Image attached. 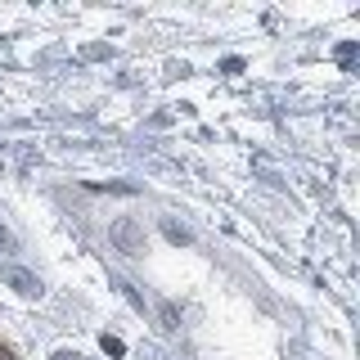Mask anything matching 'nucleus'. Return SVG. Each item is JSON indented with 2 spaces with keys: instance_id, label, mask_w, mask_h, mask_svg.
<instances>
[{
  "instance_id": "1",
  "label": "nucleus",
  "mask_w": 360,
  "mask_h": 360,
  "mask_svg": "<svg viewBox=\"0 0 360 360\" xmlns=\"http://www.w3.org/2000/svg\"><path fill=\"white\" fill-rule=\"evenodd\" d=\"M108 239H112V248H117V252H127V257H144V225H140V221H131V217L112 221Z\"/></svg>"
},
{
  "instance_id": "2",
  "label": "nucleus",
  "mask_w": 360,
  "mask_h": 360,
  "mask_svg": "<svg viewBox=\"0 0 360 360\" xmlns=\"http://www.w3.org/2000/svg\"><path fill=\"white\" fill-rule=\"evenodd\" d=\"M5 284L9 288H14V292H22V297H41V292H45V284H41V279L37 275H32V270H5Z\"/></svg>"
},
{
  "instance_id": "3",
  "label": "nucleus",
  "mask_w": 360,
  "mask_h": 360,
  "mask_svg": "<svg viewBox=\"0 0 360 360\" xmlns=\"http://www.w3.org/2000/svg\"><path fill=\"white\" fill-rule=\"evenodd\" d=\"M162 234H167V239H172V243H194V234H189V230H185V225H180V221H172V217L162 221Z\"/></svg>"
},
{
  "instance_id": "4",
  "label": "nucleus",
  "mask_w": 360,
  "mask_h": 360,
  "mask_svg": "<svg viewBox=\"0 0 360 360\" xmlns=\"http://www.w3.org/2000/svg\"><path fill=\"white\" fill-rule=\"evenodd\" d=\"M99 347H104V356H122V352H127V342H122V338H99Z\"/></svg>"
},
{
  "instance_id": "5",
  "label": "nucleus",
  "mask_w": 360,
  "mask_h": 360,
  "mask_svg": "<svg viewBox=\"0 0 360 360\" xmlns=\"http://www.w3.org/2000/svg\"><path fill=\"white\" fill-rule=\"evenodd\" d=\"M221 72H230V77H234V72H243V59H225V63H221Z\"/></svg>"
},
{
  "instance_id": "6",
  "label": "nucleus",
  "mask_w": 360,
  "mask_h": 360,
  "mask_svg": "<svg viewBox=\"0 0 360 360\" xmlns=\"http://www.w3.org/2000/svg\"><path fill=\"white\" fill-rule=\"evenodd\" d=\"M54 360H82L77 352H54Z\"/></svg>"
},
{
  "instance_id": "7",
  "label": "nucleus",
  "mask_w": 360,
  "mask_h": 360,
  "mask_svg": "<svg viewBox=\"0 0 360 360\" xmlns=\"http://www.w3.org/2000/svg\"><path fill=\"white\" fill-rule=\"evenodd\" d=\"M0 243H9V234H5V230H0Z\"/></svg>"
},
{
  "instance_id": "8",
  "label": "nucleus",
  "mask_w": 360,
  "mask_h": 360,
  "mask_svg": "<svg viewBox=\"0 0 360 360\" xmlns=\"http://www.w3.org/2000/svg\"><path fill=\"white\" fill-rule=\"evenodd\" d=\"M0 360H14V356H9V352H0Z\"/></svg>"
}]
</instances>
